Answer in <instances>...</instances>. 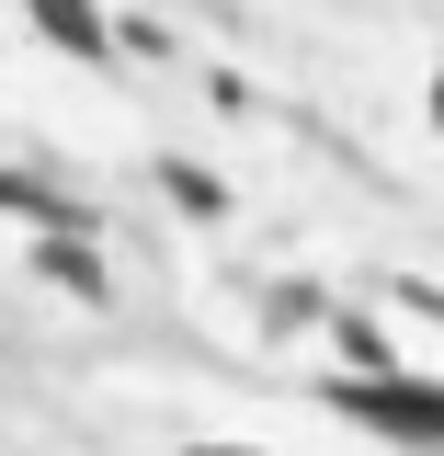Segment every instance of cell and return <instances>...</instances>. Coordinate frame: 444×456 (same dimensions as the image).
<instances>
[{
  "instance_id": "cell-1",
  "label": "cell",
  "mask_w": 444,
  "mask_h": 456,
  "mask_svg": "<svg viewBox=\"0 0 444 456\" xmlns=\"http://www.w3.org/2000/svg\"><path fill=\"white\" fill-rule=\"evenodd\" d=\"M331 399L353 411V422L399 434V445H444V388H410V377H342Z\"/></svg>"
},
{
  "instance_id": "cell-2",
  "label": "cell",
  "mask_w": 444,
  "mask_h": 456,
  "mask_svg": "<svg viewBox=\"0 0 444 456\" xmlns=\"http://www.w3.org/2000/svg\"><path fill=\"white\" fill-rule=\"evenodd\" d=\"M23 12H35V23H46L69 57H103V46H114V23L92 12V0H23Z\"/></svg>"
},
{
  "instance_id": "cell-3",
  "label": "cell",
  "mask_w": 444,
  "mask_h": 456,
  "mask_svg": "<svg viewBox=\"0 0 444 456\" xmlns=\"http://www.w3.org/2000/svg\"><path fill=\"white\" fill-rule=\"evenodd\" d=\"M331 342H342V377H399V365H388V331H376L365 308H342V320H331Z\"/></svg>"
},
{
  "instance_id": "cell-4",
  "label": "cell",
  "mask_w": 444,
  "mask_h": 456,
  "mask_svg": "<svg viewBox=\"0 0 444 456\" xmlns=\"http://www.w3.org/2000/svg\"><path fill=\"white\" fill-rule=\"evenodd\" d=\"M160 183H171V206H194V217H217V206H228L217 171H194V160H160Z\"/></svg>"
},
{
  "instance_id": "cell-5",
  "label": "cell",
  "mask_w": 444,
  "mask_h": 456,
  "mask_svg": "<svg viewBox=\"0 0 444 456\" xmlns=\"http://www.w3.org/2000/svg\"><path fill=\"white\" fill-rule=\"evenodd\" d=\"M433 126H444V80H433Z\"/></svg>"
},
{
  "instance_id": "cell-6",
  "label": "cell",
  "mask_w": 444,
  "mask_h": 456,
  "mask_svg": "<svg viewBox=\"0 0 444 456\" xmlns=\"http://www.w3.org/2000/svg\"><path fill=\"white\" fill-rule=\"evenodd\" d=\"M206 456H251V445H206Z\"/></svg>"
}]
</instances>
